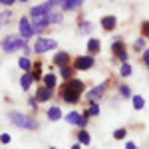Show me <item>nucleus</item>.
<instances>
[{
	"instance_id": "16",
	"label": "nucleus",
	"mask_w": 149,
	"mask_h": 149,
	"mask_svg": "<svg viewBox=\"0 0 149 149\" xmlns=\"http://www.w3.org/2000/svg\"><path fill=\"white\" fill-rule=\"evenodd\" d=\"M115 90H117V93H119V97H123V100H131V97H133V92H131L129 84H125V81L117 84V86H115Z\"/></svg>"
},
{
	"instance_id": "13",
	"label": "nucleus",
	"mask_w": 149,
	"mask_h": 149,
	"mask_svg": "<svg viewBox=\"0 0 149 149\" xmlns=\"http://www.w3.org/2000/svg\"><path fill=\"white\" fill-rule=\"evenodd\" d=\"M86 50H88L90 56H97V54L102 52V42H100V38H90L88 44H86Z\"/></svg>"
},
{
	"instance_id": "20",
	"label": "nucleus",
	"mask_w": 149,
	"mask_h": 149,
	"mask_svg": "<svg viewBox=\"0 0 149 149\" xmlns=\"http://www.w3.org/2000/svg\"><path fill=\"white\" fill-rule=\"evenodd\" d=\"M46 115H48L50 121H60V119L64 117V115H62V109H60V105H52V107H48Z\"/></svg>"
},
{
	"instance_id": "35",
	"label": "nucleus",
	"mask_w": 149,
	"mask_h": 149,
	"mask_svg": "<svg viewBox=\"0 0 149 149\" xmlns=\"http://www.w3.org/2000/svg\"><path fill=\"white\" fill-rule=\"evenodd\" d=\"M141 36L149 40V20H145V22H141Z\"/></svg>"
},
{
	"instance_id": "19",
	"label": "nucleus",
	"mask_w": 149,
	"mask_h": 149,
	"mask_svg": "<svg viewBox=\"0 0 149 149\" xmlns=\"http://www.w3.org/2000/svg\"><path fill=\"white\" fill-rule=\"evenodd\" d=\"M48 18H50V24L52 26H60V24L64 22V12L60 10V8H56V10H52L48 14Z\"/></svg>"
},
{
	"instance_id": "2",
	"label": "nucleus",
	"mask_w": 149,
	"mask_h": 149,
	"mask_svg": "<svg viewBox=\"0 0 149 149\" xmlns=\"http://www.w3.org/2000/svg\"><path fill=\"white\" fill-rule=\"evenodd\" d=\"M28 42L24 40L20 34H10L4 38V42L0 44V48L4 50V54H14V52H18V50H22Z\"/></svg>"
},
{
	"instance_id": "9",
	"label": "nucleus",
	"mask_w": 149,
	"mask_h": 149,
	"mask_svg": "<svg viewBox=\"0 0 149 149\" xmlns=\"http://www.w3.org/2000/svg\"><path fill=\"white\" fill-rule=\"evenodd\" d=\"M72 54L70 52H56L54 54V58H52V66H56V68H62V66H68V64H72Z\"/></svg>"
},
{
	"instance_id": "24",
	"label": "nucleus",
	"mask_w": 149,
	"mask_h": 149,
	"mask_svg": "<svg viewBox=\"0 0 149 149\" xmlns=\"http://www.w3.org/2000/svg\"><path fill=\"white\" fill-rule=\"evenodd\" d=\"M76 137H78V143H80V145H86V147H88V145L92 143V135L88 133V129H80V131L76 133Z\"/></svg>"
},
{
	"instance_id": "1",
	"label": "nucleus",
	"mask_w": 149,
	"mask_h": 149,
	"mask_svg": "<svg viewBox=\"0 0 149 149\" xmlns=\"http://www.w3.org/2000/svg\"><path fill=\"white\" fill-rule=\"evenodd\" d=\"M8 119H10L12 125L20 127V129H26V131H38L40 129V123H38L36 117H32V115H28V113H22V111H16V109L8 111Z\"/></svg>"
},
{
	"instance_id": "39",
	"label": "nucleus",
	"mask_w": 149,
	"mask_h": 149,
	"mask_svg": "<svg viewBox=\"0 0 149 149\" xmlns=\"http://www.w3.org/2000/svg\"><path fill=\"white\" fill-rule=\"evenodd\" d=\"M10 135H8V133H2V135H0V141H2V143H6V145H8V143H10Z\"/></svg>"
},
{
	"instance_id": "18",
	"label": "nucleus",
	"mask_w": 149,
	"mask_h": 149,
	"mask_svg": "<svg viewBox=\"0 0 149 149\" xmlns=\"http://www.w3.org/2000/svg\"><path fill=\"white\" fill-rule=\"evenodd\" d=\"M60 70V76H62V80L64 81H68L72 80V78H76V70H74V66L72 64H68V66H62V68H58Z\"/></svg>"
},
{
	"instance_id": "40",
	"label": "nucleus",
	"mask_w": 149,
	"mask_h": 149,
	"mask_svg": "<svg viewBox=\"0 0 149 149\" xmlns=\"http://www.w3.org/2000/svg\"><path fill=\"white\" fill-rule=\"evenodd\" d=\"M16 0H0V6H14Z\"/></svg>"
},
{
	"instance_id": "44",
	"label": "nucleus",
	"mask_w": 149,
	"mask_h": 149,
	"mask_svg": "<svg viewBox=\"0 0 149 149\" xmlns=\"http://www.w3.org/2000/svg\"><path fill=\"white\" fill-rule=\"evenodd\" d=\"M16 2H28V0H16Z\"/></svg>"
},
{
	"instance_id": "3",
	"label": "nucleus",
	"mask_w": 149,
	"mask_h": 149,
	"mask_svg": "<svg viewBox=\"0 0 149 149\" xmlns=\"http://www.w3.org/2000/svg\"><path fill=\"white\" fill-rule=\"evenodd\" d=\"M58 48V42L54 38H46V36H38L34 40V44H32V50H34V54H46L50 50H56Z\"/></svg>"
},
{
	"instance_id": "43",
	"label": "nucleus",
	"mask_w": 149,
	"mask_h": 149,
	"mask_svg": "<svg viewBox=\"0 0 149 149\" xmlns=\"http://www.w3.org/2000/svg\"><path fill=\"white\" fill-rule=\"evenodd\" d=\"M50 2H54V4H56L58 8H60V4H62V2H64V0H50Z\"/></svg>"
},
{
	"instance_id": "22",
	"label": "nucleus",
	"mask_w": 149,
	"mask_h": 149,
	"mask_svg": "<svg viewBox=\"0 0 149 149\" xmlns=\"http://www.w3.org/2000/svg\"><path fill=\"white\" fill-rule=\"evenodd\" d=\"M78 32H80L81 36H90L93 32V24L88 22V20H80V22H78Z\"/></svg>"
},
{
	"instance_id": "10",
	"label": "nucleus",
	"mask_w": 149,
	"mask_h": 149,
	"mask_svg": "<svg viewBox=\"0 0 149 149\" xmlns=\"http://www.w3.org/2000/svg\"><path fill=\"white\" fill-rule=\"evenodd\" d=\"M54 93H56V90H50L46 86H38V90H36V100H38V103H46L54 97Z\"/></svg>"
},
{
	"instance_id": "42",
	"label": "nucleus",
	"mask_w": 149,
	"mask_h": 149,
	"mask_svg": "<svg viewBox=\"0 0 149 149\" xmlns=\"http://www.w3.org/2000/svg\"><path fill=\"white\" fill-rule=\"evenodd\" d=\"M81 147H84V145H80V143H74V145H72L70 149H81Z\"/></svg>"
},
{
	"instance_id": "7",
	"label": "nucleus",
	"mask_w": 149,
	"mask_h": 149,
	"mask_svg": "<svg viewBox=\"0 0 149 149\" xmlns=\"http://www.w3.org/2000/svg\"><path fill=\"white\" fill-rule=\"evenodd\" d=\"M18 32H20V36H22L26 42H30L36 36L34 28H32V22H30V16H22V18L18 20Z\"/></svg>"
},
{
	"instance_id": "46",
	"label": "nucleus",
	"mask_w": 149,
	"mask_h": 149,
	"mask_svg": "<svg viewBox=\"0 0 149 149\" xmlns=\"http://www.w3.org/2000/svg\"><path fill=\"white\" fill-rule=\"evenodd\" d=\"M0 28H2V22H0Z\"/></svg>"
},
{
	"instance_id": "15",
	"label": "nucleus",
	"mask_w": 149,
	"mask_h": 149,
	"mask_svg": "<svg viewBox=\"0 0 149 149\" xmlns=\"http://www.w3.org/2000/svg\"><path fill=\"white\" fill-rule=\"evenodd\" d=\"M44 66H42V62L38 60V62H34L32 64V70H30V76H32V80L34 81H42V78H44Z\"/></svg>"
},
{
	"instance_id": "12",
	"label": "nucleus",
	"mask_w": 149,
	"mask_h": 149,
	"mask_svg": "<svg viewBox=\"0 0 149 149\" xmlns=\"http://www.w3.org/2000/svg\"><path fill=\"white\" fill-rule=\"evenodd\" d=\"M102 30H105V32H113L115 28H117V18L115 16H111V14H107V16H102Z\"/></svg>"
},
{
	"instance_id": "30",
	"label": "nucleus",
	"mask_w": 149,
	"mask_h": 149,
	"mask_svg": "<svg viewBox=\"0 0 149 149\" xmlns=\"http://www.w3.org/2000/svg\"><path fill=\"white\" fill-rule=\"evenodd\" d=\"M131 102H133V109H143V105H145V100H143V95H139V93H133V97H131Z\"/></svg>"
},
{
	"instance_id": "8",
	"label": "nucleus",
	"mask_w": 149,
	"mask_h": 149,
	"mask_svg": "<svg viewBox=\"0 0 149 149\" xmlns=\"http://www.w3.org/2000/svg\"><path fill=\"white\" fill-rule=\"evenodd\" d=\"M60 97H62V102L68 103V105H76V103H80L81 93L74 92V90H70L66 86H60Z\"/></svg>"
},
{
	"instance_id": "23",
	"label": "nucleus",
	"mask_w": 149,
	"mask_h": 149,
	"mask_svg": "<svg viewBox=\"0 0 149 149\" xmlns=\"http://www.w3.org/2000/svg\"><path fill=\"white\" fill-rule=\"evenodd\" d=\"M32 84H34V80H32L30 72H22V76H20V88H22V92H28Z\"/></svg>"
},
{
	"instance_id": "6",
	"label": "nucleus",
	"mask_w": 149,
	"mask_h": 149,
	"mask_svg": "<svg viewBox=\"0 0 149 149\" xmlns=\"http://www.w3.org/2000/svg\"><path fill=\"white\" fill-rule=\"evenodd\" d=\"M30 22H32V28H34L36 36H42L48 28L52 26L48 14H36V16H30Z\"/></svg>"
},
{
	"instance_id": "5",
	"label": "nucleus",
	"mask_w": 149,
	"mask_h": 149,
	"mask_svg": "<svg viewBox=\"0 0 149 149\" xmlns=\"http://www.w3.org/2000/svg\"><path fill=\"white\" fill-rule=\"evenodd\" d=\"M72 66L76 72H88V70H92L95 66V56H90V54H86V56H76L72 60Z\"/></svg>"
},
{
	"instance_id": "11",
	"label": "nucleus",
	"mask_w": 149,
	"mask_h": 149,
	"mask_svg": "<svg viewBox=\"0 0 149 149\" xmlns=\"http://www.w3.org/2000/svg\"><path fill=\"white\" fill-rule=\"evenodd\" d=\"M84 2H86V0H64V2L60 4V10L64 12V14H66V12H76L84 6Z\"/></svg>"
},
{
	"instance_id": "4",
	"label": "nucleus",
	"mask_w": 149,
	"mask_h": 149,
	"mask_svg": "<svg viewBox=\"0 0 149 149\" xmlns=\"http://www.w3.org/2000/svg\"><path fill=\"white\" fill-rule=\"evenodd\" d=\"M107 88H109V80H103L102 84H97V86H93L92 90H88V92H86L88 103L90 102H102L105 92H107Z\"/></svg>"
},
{
	"instance_id": "34",
	"label": "nucleus",
	"mask_w": 149,
	"mask_h": 149,
	"mask_svg": "<svg viewBox=\"0 0 149 149\" xmlns=\"http://www.w3.org/2000/svg\"><path fill=\"white\" fill-rule=\"evenodd\" d=\"M10 18H12V12L10 10H2V12H0V22H2V24H8Z\"/></svg>"
},
{
	"instance_id": "14",
	"label": "nucleus",
	"mask_w": 149,
	"mask_h": 149,
	"mask_svg": "<svg viewBox=\"0 0 149 149\" xmlns=\"http://www.w3.org/2000/svg\"><path fill=\"white\" fill-rule=\"evenodd\" d=\"M62 86H66V88H70V90H74V92H78V93L86 92V84H84L81 80H78V78H72V80L64 81Z\"/></svg>"
},
{
	"instance_id": "29",
	"label": "nucleus",
	"mask_w": 149,
	"mask_h": 149,
	"mask_svg": "<svg viewBox=\"0 0 149 149\" xmlns=\"http://www.w3.org/2000/svg\"><path fill=\"white\" fill-rule=\"evenodd\" d=\"M18 68L22 70V72H30V70H32V62H30V58L20 56V58H18Z\"/></svg>"
},
{
	"instance_id": "45",
	"label": "nucleus",
	"mask_w": 149,
	"mask_h": 149,
	"mask_svg": "<svg viewBox=\"0 0 149 149\" xmlns=\"http://www.w3.org/2000/svg\"><path fill=\"white\" fill-rule=\"evenodd\" d=\"M50 149H58V147H50Z\"/></svg>"
},
{
	"instance_id": "32",
	"label": "nucleus",
	"mask_w": 149,
	"mask_h": 149,
	"mask_svg": "<svg viewBox=\"0 0 149 149\" xmlns=\"http://www.w3.org/2000/svg\"><path fill=\"white\" fill-rule=\"evenodd\" d=\"M125 135H127V129H125V127H119V129H115V131H113V139H117V141L125 139Z\"/></svg>"
},
{
	"instance_id": "28",
	"label": "nucleus",
	"mask_w": 149,
	"mask_h": 149,
	"mask_svg": "<svg viewBox=\"0 0 149 149\" xmlns=\"http://www.w3.org/2000/svg\"><path fill=\"white\" fill-rule=\"evenodd\" d=\"M147 38H143V36H139L137 40H135V42H133V52H143V50H145V48H147Z\"/></svg>"
},
{
	"instance_id": "31",
	"label": "nucleus",
	"mask_w": 149,
	"mask_h": 149,
	"mask_svg": "<svg viewBox=\"0 0 149 149\" xmlns=\"http://www.w3.org/2000/svg\"><path fill=\"white\" fill-rule=\"evenodd\" d=\"M88 123H90V115L84 111L81 117H80V121H78V127H80V129H88Z\"/></svg>"
},
{
	"instance_id": "25",
	"label": "nucleus",
	"mask_w": 149,
	"mask_h": 149,
	"mask_svg": "<svg viewBox=\"0 0 149 149\" xmlns=\"http://www.w3.org/2000/svg\"><path fill=\"white\" fill-rule=\"evenodd\" d=\"M84 111L90 115V117H97V115H100V111H102V107H100V102H90V103H88V107H86Z\"/></svg>"
},
{
	"instance_id": "41",
	"label": "nucleus",
	"mask_w": 149,
	"mask_h": 149,
	"mask_svg": "<svg viewBox=\"0 0 149 149\" xmlns=\"http://www.w3.org/2000/svg\"><path fill=\"white\" fill-rule=\"evenodd\" d=\"M125 149H137V145H135L133 141H127V143H125Z\"/></svg>"
},
{
	"instance_id": "36",
	"label": "nucleus",
	"mask_w": 149,
	"mask_h": 149,
	"mask_svg": "<svg viewBox=\"0 0 149 149\" xmlns=\"http://www.w3.org/2000/svg\"><path fill=\"white\" fill-rule=\"evenodd\" d=\"M141 62H143V64L149 68V48H145V50L141 52Z\"/></svg>"
},
{
	"instance_id": "33",
	"label": "nucleus",
	"mask_w": 149,
	"mask_h": 149,
	"mask_svg": "<svg viewBox=\"0 0 149 149\" xmlns=\"http://www.w3.org/2000/svg\"><path fill=\"white\" fill-rule=\"evenodd\" d=\"M115 60H117L119 64H125V62H129V52H127V50H123L121 54H117V56H115Z\"/></svg>"
},
{
	"instance_id": "27",
	"label": "nucleus",
	"mask_w": 149,
	"mask_h": 149,
	"mask_svg": "<svg viewBox=\"0 0 149 149\" xmlns=\"http://www.w3.org/2000/svg\"><path fill=\"white\" fill-rule=\"evenodd\" d=\"M80 117H81V113H80V111H70V113H66V115H64L66 123H70V125H78Z\"/></svg>"
},
{
	"instance_id": "17",
	"label": "nucleus",
	"mask_w": 149,
	"mask_h": 149,
	"mask_svg": "<svg viewBox=\"0 0 149 149\" xmlns=\"http://www.w3.org/2000/svg\"><path fill=\"white\" fill-rule=\"evenodd\" d=\"M123 50H127V48H125V40L119 38V36L113 38V42H111V54H113V58L117 56V54H121Z\"/></svg>"
},
{
	"instance_id": "37",
	"label": "nucleus",
	"mask_w": 149,
	"mask_h": 149,
	"mask_svg": "<svg viewBox=\"0 0 149 149\" xmlns=\"http://www.w3.org/2000/svg\"><path fill=\"white\" fill-rule=\"evenodd\" d=\"M22 52H24V56H26V58H30L32 54H34V50H32V46H30V44H26V46L22 48Z\"/></svg>"
},
{
	"instance_id": "26",
	"label": "nucleus",
	"mask_w": 149,
	"mask_h": 149,
	"mask_svg": "<svg viewBox=\"0 0 149 149\" xmlns=\"http://www.w3.org/2000/svg\"><path fill=\"white\" fill-rule=\"evenodd\" d=\"M117 74H119L121 78H129V76H133V66H131L129 62H125V64H121V66H119Z\"/></svg>"
},
{
	"instance_id": "47",
	"label": "nucleus",
	"mask_w": 149,
	"mask_h": 149,
	"mask_svg": "<svg viewBox=\"0 0 149 149\" xmlns=\"http://www.w3.org/2000/svg\"><path fill=\"white\" fill-rule=\"evenodd\" d=\"M147 70H149V68H147Z\"/></svg>"
},
{
	"instance_id": "38",
	"label": "nucleus",
	"mask_w": 149,
	"mask_h": 149,
	"mask_svg": "<svg viewBox=\"0 0 149 149\" xmlns=\"http://www.w3.org/2000/svg\"><path fill=\"white\" fill-rule=\"evenodd\" d=\"M28 105H30V107H32V109H38V100H36V95H32V97H30V100H28Z\"/></svg>"
},
{
	"instance_id": "21",
	"label": "nucleus",
	"mask_w": 149,
	"mask_h": 149,
	"mask_svg": "<svg viewBox=\"0 0 149 149\" xmlns=\"http://www.w3.org/2000/svg\"><path fill=\"white\" fill-rule=\"evenodd\" d=\"M42 81H44V86H46V88H50V90H56V88H58V76L54 74V72L46 74V76L42 78Z\"/></svg>"
}]
</instances>
